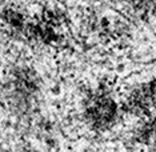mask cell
<instances>
[{
	"instance_id": "2",
	"label": "cell",
	"mask_w": 156,
	"mask_h": 152,
	"mask_svg": "<svg viewBox=\"0 0 156 152\" xmlns=\"http://www.w3.org/2000/svg\"><path fill=\"white\" fill-rule=\"evenodd\" d=\"M122 101L124 112L128 111L143 119L154 118L156 111V77L137 83Z\"/></svg>"
},
{
	"instance_id": "3",
	"label": "cell",
	"mask_w": 156,
	"mask_h": 152,
	"mask_svg": "<svg viewBox=\"0 0 156 152\" xmlns=\"http://www.w3.org/2000/svg\"><path fill=\"white\" fill-rule=\"evenodd\" d=\"M137 12L147 13L156 8V0H129Z\"/></svg>"
},
{
	"instance_id": "1",
	"label": "cell",
	"mask_w": 156,
	"mask_h": 152,
	"mask_svg": "<svg viewBox=\"0 0 156 152\" xmlns=\"http://www.w3.org/2000/svg\"><path fill=\"white\" fill-rule=\"evenodd\" d=\"M124 114L123 101L115 91L105 84H98L84 94L81 100V118L91 131L103 133L111 131Z\"/></svg>"
}]
</instances>
